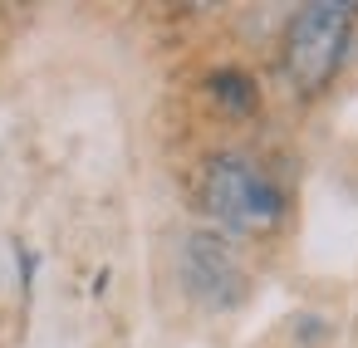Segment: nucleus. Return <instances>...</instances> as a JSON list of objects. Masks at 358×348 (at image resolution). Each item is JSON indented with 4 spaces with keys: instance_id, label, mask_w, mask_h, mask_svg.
Instances as JSON below:
<instances>
[{
    "instance_id": "1",
    "label": "nucleus",
    "mask_w": 358,
    "mask_h": 348,
    "mask_svg": "<svg viewBox=\"0 0 358 348\" xmlns=\"http://www.w3.org/2000/svg\"><path fill=\"white\" fill-rule=\"evenodd\" d=\"M201 196H206V211L226 231H241V235H265L285 216V191L275 187V177L255 157H241V152L211 157L201 177Z\"/></svg>"
},
{
    "instance_id": "2",
    "label": "nucleus",
    "mask_w": 358,
    "mask_h": 348,
    "mask_svg": "<svg viewBox=\"0 0 358 348\" xmlns=\"http://www.w3.org/2000/svg\"><path fill=\"white\" fill-rule=\"evenodd\" d=\"M353 6L343 0H324V6H304L289 30H285V74L294 89L314 94L334 79L343 50H348V35H353Z\"/></svg>"
},
{
    "instance_id": "3",
    "label": "nucleus",
    "mask_w": 358,
    "mask_h": 348,
    "mask_svg": "<svg viewBox=\"0 0 358 348\" xmlns=\"http://www.w3.org/2000/svg\"><path fill=\"white\" fill-rule=\"evenodd\" d=\"M182 280L206 309H236L245 299V265L211 231H192L182 240Z\"/></svg>"
},
{
    "instance_id": "4",
    "label": "nucleus",
    "mask_w": 358,
    "mask_h": 348,
    "mask_svg": "<svg viewBox=\"0 0 358 348\" xmlns=\"http://www.w3.org/2000/svg\"><path fill=\"white\" fill-rule=\"evenodd\" d=\"M211 94L226 99L231 108H250V103H255V84H250L245 74H216V79H211Z\"/></svg>"
}]
</instances>
